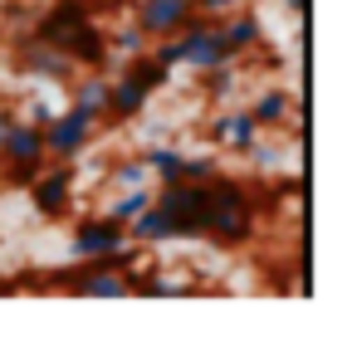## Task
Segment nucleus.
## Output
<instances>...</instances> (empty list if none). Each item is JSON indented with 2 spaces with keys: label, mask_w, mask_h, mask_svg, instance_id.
<instances>
[{
  "label": "nucleus",
  "mask_w": 357,
  "mask_h": 347,
  "mask_svg": "<svg viewBox=\"0 0 357 347\" xmlns=\"http://www.w3.org/2000/svg\"><path fill=\"white\" fill-rule=\"evenodd\" d=\"M206 196H211V220H206V240H215L220 249H240L255 240V191L225 171H215L206 181Z\"/></svg>",
  "instance_id": "f257e3e1"
},
{
  "label": "nucleus",
  "mask_w": 357,
  "mask_h": 347,
  "mask_svg": "<svg viewBox=\"0 0 357 347\" xmlns=\"http://www.w3.org/2000/svg\"><path fill=\"white\" fill-rule=\"evenodd\" d=\"M152 206L176 225V240H201L206 235V220H211L206 181H162V191H152Z\"/></svg>",
  "instance_id": "f03ea898"
},
{
  "label": "nucleus",
  "mask_w": 357,
  "mask_h": 347,
  "mask_svg": "<svg viewBox=\"0 0 357 347\" xmlns=\"http://www.w3.org/2000/svg\"><path fill=\"white\" fill-rule=\"evenodd\" d=\"M45 162H50L45 157V128H35L15 113L10 128L0 132V171H6V186H30V176Z\"/></svg>",
  "instance_id": "7ed1b4c3"
},
{
  "label": "nucleus",
  "mask_w": 357,
  "mask_h": 347,
  "mask_svg": "<svg viewBox=\"0 0 357 347\" xmlns=\"http://www.w3.org/2000/svg\"><path fill=\"white\" fill-rule=\"evenodd\" d=\"M93 132H98V118L69 103V108H59V113L50 118V128H45V157H50V162H74V157L89 152Z\"/></svg>",
  "instance_id": "20e7f679"
},
{
  "label": "nucleus",
  "mask_w": 357,
  "mask_h": 347,
  "mask_svg": "<svg viewBox=\"0 0 357 347\" xmlns=\"http://www.w3.org/2000/svg\"><path fill=\"white\" fill-rule=\"evenodd\" d=\"M74 186H79V171L69 162H45L35 176H30V206L45 215V220H64L74 210Z\"/></svg>",
  "instance_id": "39448f33"
},
{
  "label": "nucleus",
  "mask_w": 357,
  "mask_h": 347,
  "mask_svg": "<svg viewBox=\"0 0 357 347\" xmlns=\"http://www.w3.org/2000/svg\"><path fill=\"white\" fill-rule=\"evenodd\" d=\"M118 249H132L128 225L113 220V215H103V210L84 215V220L74 225V235H69V259H108V254H118Z\"/></svg>",
  "instance_id": "423d86ee"
},
{
  "label": "nucleus",
  "mask_w": 357,
  "mask_h": 347,
  "mask_svg": "<svg viewBox=\"0 0 357 347\" xmlns=\"http://www.w3.org/2000/svg\"><path fill=\"white\" fill-rule=\"evenodd\" d=\"M54 49L84 74V69H113V49H108V30H103V20L93 15V20H84V25H74V30H64L59 40H54Z\"/></svg>",
  "instance_id": "0eeeda50"
},
{
  "label": "nucleus",
  "mask_w": 357,
  "mask_h": 347,
  "mask_svg": "<svg viewBox=\"0 0 357 347\" xmlns=\"http://www.w3.org/2000/svg\"><path fill=\"white\" fill-rule=\"evenodd\" d=\"M10 64L25 74V79H40V84H69L79 69L54 49V45H45L35 30H25L20 40H15V54H10Z\"/></svg>",
  "instance_id": "6e6552de"
},
{
  "label": "nucleus",
  "mask_w": 357,
  "mask_h": 347,
  "mask_svg": "<svg viewBox=\"0 0 357 347\" xmlns=\"http://www.w3.org/2000/svg\"><path fill=\"white\" fill-rule=\"evenodd\" d=\"M176 40H181V69H191V74H206V69H215V64H230V59H235V54H230V45L220 40L215 20H206V15H196Z\"/></svg>",
  "instance_id": "1a4fd4ad"
},
{
  "label": "nucleus",
  "mask_w": 357,
  "mask_h": 347,
  "mask_svg": "<svg viewBox=\"0 0 357 347\" xmlns=\"http://www.w3.org/2000/svg\"><path fill=\"white\" fill-rule=\"evenodd\" d=\"M196 15H201V10H196V0H132V20L142 25L147 40L181 35Z\"/></svg>",
  "instance_id": "9d476101"
},
{
  "label": "nucleus",
  "mask_w": 357,
  "mask_h": 347,
  "mask_svg": "<svg viewBox=\"0 0 357 347\" xmlns=\"http://www.w3.org/2000/svg\"><path fill=\"white\" fill-rule=\"evenodd\" d=\"M206 137H211L220 152H230V157H245V147L259 137V123L250 118V108H230V103H225V108L211 118Z\"/></svg>",
  "instance_id": "9b49d317"
},
{
  "label": "nucleus",
  "mask_w": 357,
  "mask_h": 347,
  "mask_svg": "<svg viewBox=\"0 0 357 347\" xmlns=\"http://www.w3.org/2000/svg\"><path fill=\"white\" fill-rule=\"evenodd\" d=\"M147 103H152V93L137 84V79H128L123 69L108 79V103H103V123H132V118H142L147 113Z\"/></svg>",
  "instance_id": "f8f14e48"
},
{
  "label": "nucleus",
  "mask_w": 357,
  "mask_h": 347,
  "mask_svg": "<svg viewBox=\"0 0 357 347\" xmlns=\"http://www.w3.org/2000/svg\"><path fill=\"white\" fill-rule=\"evenodd\" d=\"M303 108V98L294 93V88H284V84H269V88H259V98L250 103V118L259 123V132H279L294 113Z\"/></svg>",
  "instance_id": "ddd939ff"
},
{
  "label": "nucleus",
  "mask_w": 357,
  "mask_h": 347,
  "mask_svg": "<svg viewBox=\"0 0 357 347\" xmlns=\"http://www.w3.org/2000/svg\"><path fill=\"white\" fill-rule=\"evenodd\" d=\"M215 30H220V40L230 45V54H235V59H245L250 49H259V45H264V25H259V15H255L250 6H240V10H230V15H220V20H215Z\"/></svg>",
  "instance_id": "4468645a"
},
{
  "label": "nucleus",
  "mask_w": 357,
  "mask_h": 347,
  "mask_svg": "<svg viewBox=\"0 0 357 347\" xmlns=\"http://www.w3.org/2000/svg\"><path fill=\"white\" fill-rule=\"evenodd\" d=\"M128 240L137 245V249H152V245H167V240H176V225L157 210V206H147V210H137L132 220H128Z\"/></svg>",
  "instance_id": "2eb2a0df"
},
{
  "label": "nucleus",
  "mask_w": 357,
  "mask_h": 347,
  "mask_svg": "<svg viewBox=\"0 0 357 347\" xmlns=\"http://www.w3.org/2000/svg\"><path fill=\"white\" fill-rule=\"evenodd\" d=\"M118 69H123L128 79H137L147 93H167V88H172V69H162V64H157L147 49H142V54H128Z\"/></svg>",
  "instance_id": "dca6fc26"
},
{
  "label": "nucleus",
  "mask_w": 357,
  "mask_h": 347,
  "mask_svg": "<svg viewBox=\"0 0 357 347\" xmlns=\"http://www.w3.org/2000/svg\"><path fill=\"white\" fill-rule=\"evenodd\" d=\"M196 79H201V98H206V103H230L235 88H240L235 59H230V64H215V69H206V74H196Z\"/></svg>",
  "instance_id": "f3484780"
},
{
  "label": "nucleus",
  "mask_w": 357,
  "mask_h": 347,
  "mask_svg": "<svg viewBox=\"0 0 357 347\" xmlns=\"http://www.w3.org/2000/svg\"><path fill=\"white\" fill-rule=\"evenodd\" d=\"M142 162H147V176H152V181H181V147L152 142V147L142 152Z\"/></svg>",
  "instance_id": "a211bd4d"
},
{
  "label": "nucleus",
  "mask_w": 357,
  "mask_h": 347,
  "mask_svg": "<svg viewBox=\"0 0 357 347\" xmlns=\"http://www.w3.org/2000/svg\"><path fill=\"white\" fill-rule=\"evenodd\" d=\"M147 206H152V186H128V191H118V196L103 206V215H113V220L128 225V220H132L137 210H147Z\"/></svg>",
  "instance_id": "6ab92c4d"
},
{
  "label": "nucleus",
  "mask_w": 357,
  "mask_h": 347,
  "mask_svg": "<svg viewBox=\"0 0 357 347\" xmlns=\"http://www.w3.org/2000/svg\"><path fill=\"white\" fill-rule=\"evenodd\" d=\"M152 40L142 35V25L137 20H128V25H118V30H108V49L118 54V59H128V54H142Z\"/></svg>",
  "instance_id": "aec40b11"
},
{
  "label": "nucleus",
  "mask_w": 357,
  "mask_h": 347,
  "mask_svg": "<svg viewBox=\"0 0 357 347\" xmlns=\"http://www.w3.org/2000/svg\"><path fill=\"white\" fill-rule=\"evenodd\" d=\"M152 176H147V162L142 157H123V162H113L108 167V186H118V191H128V186H147Z\"/></svg>",
  "instance_id": "412c9836"
},
{
  "label": "nucleus",
  "mask_w": 357,
  "mask_h": 347,
  "mask_svg": "<svg viewBox=\"0 0 357 347\" xmlns=\"http://www.w3.org/2000/svg\"><path fill=\"white\" fill-rule=\"evenodd\" d=\"M215 171H220V162H215L211 152H201V157L181 152V181H211Z\"/></svg>",
  "instance_id": "4be33fe9"
},
{
  "label": "nucleus",
  "mask_w": 357,
  "mask_h": 347,
  "mask_svg": "<svg viewBox=\"0 0 357 347\" xmlns=\"http://www.w3.org/2000/svg\"><path fill=\"white\" fill-rule=\"evenodd\" d=\"M54 113H59V103H50L45 93H30V103H25V113H20V118H25V123H35V128H50V118H54Z\"/></svg>",
  "instance_id": "5701e85b"
},
{
  "label": "nucleus",
  "mask_w": 357,
  "mask_h": 347,
  "mask_svg": "<svg viewBox=\"0 0 357 347\" xmlns=\"http://www.w3.org/2000/svg\"><path fill=\"white\" fill-rule=\"evenodd\" d=\"M245 0H196V10L206 15V20H220V15H230V10H240Z\"/></svg>",
  "instance_id": "b1692460"
},
{
  "label": "nucleus",
  "mask_w": 357,
  "mask_h": 347,
  "mask_svg": "<svg viewBox=\"0 0 357 347\" xmlns=\"http://www.w3.org/2000/svg\"><path fill=\"white\" fill-rule=\"evenodd\" d=\"M284 10H289L294 20H303V0H284Z\"/></svg>",
  "instance_id": "393cba45"
},
{
  "label": "nucleus",
  "mask_w": 357,
  "mask_h": 347,
  "mask_svg": "<svg viewBox=\"0 0 357 347\" xmlns=\"http://www.w3.org/2000/svg\"><path fill=\"white\" fill-rule=\"evenodd\" d=\"M93 6H103V0H93Z\"/></svg>",
  "instance_id": "a878e982"
}]
</instances>
